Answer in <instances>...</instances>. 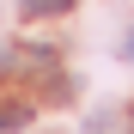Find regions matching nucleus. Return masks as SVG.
<instances>
[{
  "instance_id": "obj_1",
  "label": "nucleus",
  "mask_w": 134,
  "mask_h": 134,
  "mask_svg": "<svg viewBox=\"0 0 134 134\" xmlns=\"http://www.w3.org/2000/svg\"><path fill=\"white\" fill-rule=\"evenodd\" d=\"M25 122H31V104H6V110H0V134H12Z\"/></svg>"
},
{
  "instance_id": "obj_2",
  "label": "nucleus",
  "mask_w": 134,
  "mask_h": 134,
  "mask_svg": "<svg viewBox=\"0 0 134 134\" xmlns=\"http://www.w3.org/2000/svg\"><path fill=\"white\" fill-rule=\"evenodd\" d=\"M31 18H49V12H67V0H18Z\"/></svg>"
},
{
  "instance_id": "obj_3",
  "label": "nucleus",
  "mask_w": 134,
  "mask_h": 134,
  "mask_svg": "<svg viewBox=\"0 0 134 134\" xmlns=\"http://www.w3.org/2000/svg\"><path fill=\"white\" fill-rule=\"evenodd\" d=\"M122 55H128V61H134V31H128V43H122Z\"/></svg>"
}]
</instances>
